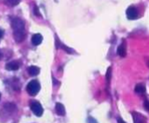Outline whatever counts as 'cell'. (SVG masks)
<instances>
[{
	"label": "cell",
	"instance_id": "5bb4252c",
	"mask_svg": "<svg viewBox=\"0 0 149 123\" xmlns=\"http://www.w3.org/2000/svg\"><path fill=\"white\" fill-rule=\"evenodd\" d=\"M111 67H109L107 70V73H106V80L108 83L111 80Z\"/></svg>",
	"mask_w": 149,
	"mask_h": 123
},
{
	"label": "cell",
	"instance_id": "3957f363",
	"mask_svg": "<svg viewBox=\"0 0 149 123\" xmlns=\"http://www.w3.org/2000/svg\"><path fill=\"white\" fill-rule=\"evenodd\" d=\"M30 107H31V110L33 111V113L36 116L40 117V116L42 115V113H43V108H42V107H41V105H40V102L33 100V101L31 103Z\"/></svg>",
	"mask_w": 149,
	"mask_h": 123
},
{
	"label": "cell",
	"instance_id": "ac0fdd59",
	"mask_svg": "<svg viewBox=\"0 0 149 123\" xmlns=\"http://www.w3.org/2000/svg\"><path fill=\"white\" fill-rule=\"evenodd\" d=\"M3 36H4V31L2 29H0V38H1Z\"/></svg>",
	"mask_w": 149,
	"mask_h": 123
},
{
	"label": "cell",
	"instance_id": "277c9868",
	"mask_svg": "<svg viewBox=\"0 0 149 123\" xmlns=\"http://www.w3.org/2000/svg\"><path fill=\"white\" fill-rule=\"evenodd\" d=\"M126 17L130 20H134L138 18V12L133 6H130L126 10Z\"/></svg>",
	"mask_w": 149,
	"mask_h": 123
},
{
	"label": "cell",
	"instance_id": "2e32d148",
	"mask_svg": "<svg viewBox=\"0 0 149 123\" xmlns=\"http://www.w3.org/2000/svg\"><path fill=\"white\" fill-rule=\"evenodd\" d=\"M34 14H35L36 16H38V17H40V13L39 8H38L37 6H35V7H34Z\"/></svg>",
	"mask_w": 149,
	"mask_h": 123
},
{
	"label": "cell",
	"instance_id": "9c48e42d",
	"mask_svg": "<svg viewBox=\"0 0 149 123\" xmlns=\"http://www.w3.org/2000/svg\"><path fill=\"white\" fill-rule=\"evenodd\" d=\"M118 54L120 57H125V55H126V45H125V41H123L122 44L118 47Z\"/></svg>",
	"mask_w": 149,
	"mask_h": 123
},
{
	"label": "cell",
	"instance_id": "4fadbf2b",
	"mask_svg": "<svg viewBox=\"0 0 149 123\" xmlns=\"http://www.w3.org/2000/svg\"><path fill=\"white\" fill-rule=\"evenodd\" d=\"M20 0H5V2L6 5H10V6H15L19 3Z\"/></svg>",
	"mask_w": 149,
	"mask_h": 123
},
{
	"label": "cell",
	"instance_id": "9a60e30c",
	"mask_svg": "<svg viewBox=\"0 0 149 123\" xmlns=\"http://www.w3.org/2000/svg\"><path fill=\"white\" fill-rule=\"evenodd\" d=\"M143 106H144V108L146 112L149 113V100L147 99H146L144 100V103H143Z\"/></svg>",
	"mask_w": 149,
	"mask_h": 123
},
{
	"label": "cell",
	"instance_id": "8fae6325",
	"mask_svg": "<svg viewBox=\"0 0 149 123\" xmlns=\"http://www.w3.org/2000/svg\"><path fill=\"white\" fill-rule=\"evenodd\" d=\"M134 91H135L136 93L142 95V94H144L146 93V87L143 84H138V85H136Z\"/></svg>",
	"mask_w": 149,
	"mask_h": 123
},
{
	"label": "cell",
	"instance_id": "ba28073f",
	"mask_svg": "<svg viewBox=\"0 0 149 123\" xmlns=\"http://www.w3.org/2000/svg\"><path fill=\"white\" fill-rule=\"evenodd\" d=\"M42 39H43V38H42V36H41V34L36 33V34H34V35L32 37V43H33V45H39L41 44Z\"/></svg>",
	"mask_w": 149,
	"mask_h": 123
},
{
	"label": "cell",
	"instance_id": "5b68a950",
	"mask_svg": "<svg viewBox=\"0 0 149 123\" xmlns=\"http://www.w3.org/2000/svg\"><path fill=\"white\" fill-rule=\"evenodd\" d=\"M132 118H133V121L134 123H146V117H144L141 113H136V112H132Z\"/></svg>",
	"mask_w": 149,
	"mask_h": 123
},
{
	"label": "cell",
	"instance_id": "e0dca14e",
	"mask_svg": "<svg viewBox=\"0 0 149 123\" xmlns=\"http://www.w3.org/2000/svg\"><path fill=\"white\" fill-rule=\"evenodd\" d=\"M118 123H126V122H125V120H123L121 118H118Z\"/></svg>",
	"mask_w": 149,
	"mask_h": 123
},
{
	"label": "cell",
	"instance_id": "d6986e66",
	"mask_svg": "<svg viewBox=\"0 0 149 123\" xmlns=\"http://www.w3.org/2000/svg\"><path fill=\"white\" fill-rule=\"evenodd\" d=\"M0 98H1V94H0Z\"/></svg>",
	"mask_w": 149,
	"mask_h": 123
},
{
	"label": "cell",
	"instance_id": "6da1fadb",
	"mask_svg": "<svg viewBox=\"0 0 149 123\" xmlns=\"http://www.w3.org/2000/svg\"><path fill=\"white\" fill-rule=\"evenodd\" d=\"M12 27L13 29V37L14 39L19 43L22 42L26 38L25 31V23L19 18H15L12 20Z\"/></svg>",
	"mask_w": 149,
	"mask_h": 123
},
{
	"label": "cell",
	"instance_id": "8992f818",
	"mask_svg": "<svg viewBox=\"0 0 149 123\" xmlns=\"http://www.w3.org/2000/svg\"><path fill=\"white\" fill-rule=\"evenodd\" d=\"M6 68L8 71H16L19 68V64L17 61H12V62H9L6 64Z\"/></svg>",
	"mask_w": 149,
	"mask_h": 123
},
{
	"label": "cell",
	"instance_id": "30bf717a",
	"mask_svg": "<svg viewBox=\"0 0 149 123\" xmlns=\"http://www.w3.org/2000/svg\"><path fill=\"white\" fill-rule=\"evenodd\" d=\"M27 71L31 76H36L40 74V68L35 66H31L30 67H28Z\"/></svg>",
	"mask_w": 149,
	"mask_h": 123
},
{
	"label": "cell",
	"instance_id": "7c38bea8",
	"mask_svg": "<svg viewBox=\"0 0 149 123\" xmlns=\"http://www.w3.org/2000/svg\"><path fill=\"white\" fill-rule=\"evenodd\" d=\"M58 42H59V40H58ZM60 45H58V47H61L64 51H66L68 53H74V51L73 50V49H71V48H69V47H68V46H66L65 45H62L61 43H58Z\"/></svg>",
	"mask_w": 149,
	"mask_h": 123
},
{
	"label": "cell",
	"instance_id": "7a4b0ae2",
	"mask_svg": "<svg viewBox=\"0 0 149 123\" xmlns=\"http://www.w3.org/2000/svg\"><path fill=\"white\" fill-rule=\"evenodd\" d=\"M40 85L35 80H31L26 86V91L31 96H35L40 92Z\"/></svg>",
	"mask_w": 149,
	"mask_h": 123
},
{
	"label": "cell",
	"instance_id": "ffe728a7",
	"mask_svg": "<svg viewBox=\"0 0 149 123\" xmlns=\"http://www.w3.org/2000/svg\"><path fill=\"white\" fill-rule=\"evenodd\" d=\"M148 66H149V63H148Z\"/></svg>",
	"mask_w": 149,
	"mask_h": 123
},
{
	"label": "cell",
	"instance_id": "52a82bcc",
	"mask_svg": "<svg viewBox=\"0 0 149 123\" xmlns=\"http://www.w3.org/2000/svg\"><path fill=\"white\" fill-rule=\"evenodd\" d=\"M55 112L57 113L58 115L60 116H64L66 113L65 111V107L61 103H56L55 104Z\"/></svg>",
	"mask_w": 149,
	"mask_h": 123
}]
</instances>
